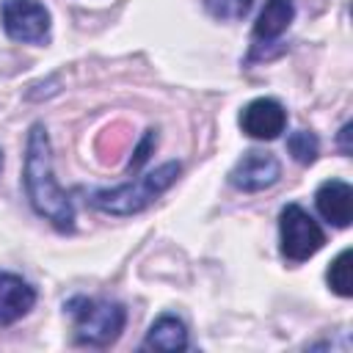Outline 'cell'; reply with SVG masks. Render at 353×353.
I'll return each mask as SVG.
<instances>
[{"label": "cell", "mask_w": 353, "mask_h": 353, "mask_svg": "<svg viewBox=\"0 0 353 353\" xmlns=\"http://www.w3.org/2000/svg\"><path fill=\"white\" fill-rule=\"evenodd\" d=\"M52 149H50V135L44 124H33L28 132L25 143V190L33 204V210L47 218L58 232H72L74 229V207L66 190L58 185L52 174Z\"/></svg>", "instance_id": "1"}, {"label": "cell", "mask_w": 353, "mask_h": 353, "mask_svg": "<svg viewBox=\"0 0 353 353\" xmlns=\"http://www.w3.org/2000/svg\"><path fill=\"white\" fill-rule=\"evenodd\" d=\"M182 165L176 160L157 165L154 171L138 176L135 182L110 188V190H94L91 193V204L108 215H135L141 210H146L157 196H163L179 176Z\"/></svg>", "instance_id": "2"}, {"label": "cell", "mask_w": 353, "mask_h": 353, "mask_svg": "<svg viewBox=\"0 0 353 353\" xmlns=\"http://www.w3.org/2000/svg\"><path fill=\"white\" fill-rule=\"evenodd\" d=\"M66 312L74 320V342L91 345V347H105V345L116 342L127 323L124 306L119 301H108V298L77 295L66 303Z\"/></svg>", "instance_id": "3"}, {"label": "cell", "mask_w": 353, "mask_h": 353, "mask_svg": "<svg viewBox=\"0 0 353 353\" xmlns=\"http://www.w3.org/2000/svg\"><path fill=\"white\" fill-rule=\"evenodd\" d=\"M279 240H281V256L298 265L314 256L325 245V232L301 204H287L279 215Z\"/></svg>", "instance_id": "4"}, {"label": "cell", "mask_w": 353, "mask_h": 353, "mask_svg": "<svg viewBox=\"0 0 353 353\" xmlns=\"http://www.w3.org/2000/svg\"><path fill=\"white\" fill-rule=\"evenodd\" d=\"M0 19L14 41L41 44L50 36V11L39 0H3Z\"/></svg>", "instance_id": "5"}, {"label": "cell", "mask_w": 353, "mask_h": 353, "mask_svg": "<svg viewBox=\"0 0 353 353\" xmlns=\"http://www.w3.org/2000/svg\"><path fill=\"white\" fill-rule=\"evenodd\" d=\"M281 176V165L279 160L270 154V152H245L234 168L229 171V182L237 188V190H245V193H256V190H265L270 185H276Z\"/></svg>", "instance_id": "6"}, {"label": "cell", "mask_w": 353, "mask_h": 353, "mask_svg": "<svg viewBox=\"0 0 353 353\" xmlns=\"http://www.w3.org/2000/svg\"><path fill=\"white\" fill-rule=\"evenodd\" d=\"M240 127L245 135H251L256 141H273L287 127V110L273 97L251 99L240 113Z\"/></svg>", "instance_id": "7"}, {"label": "cell", "mask_w": 353, "mask_h": 353, "mask_svg": "<svg viewBox=\"0 0 353 353\" xmlns=\"http://www.w3.org/2000/svg\"><path fill=\"white\" fill-rule=\"evenodd\" d=\"M314 204H317V212L328 223H334L339 229L350 226V221H353V188L345 179H325L314 193Z\"/></svg>", "instance_id": "8"}, {"label": "cell", "mask_w": 353, "mask_h": 353, "mask_svg": "<svg viewBox=\"0 0 353 353\" xmlns=\"http://www.w3.org/2000/svg\"><path fill=\"white\" fill-rule=\"evenodd\" d=\"M36 303V290L17 273L0 270V325H11L25 317Z\"/></svg>", "instance_id": "9"}, {"label": "cell", "mask_w": 353, "mask_h": 353, "mask_svg": "<svg viewBox=\"0 0 353 353\" xmlns=\"http://www.w3.org/2000/svg\"><path fill=\"white\" fill-rule=\"evenodd\" d=\"M292 17H295L292 0H268L265 8L259 11L256 22H254V39L256 41H265V44L273 41V39H279L290 28Z\"/></svg>", "instance_id": "10"}, {"label": "cell", "mask_w": 353, "mask_h": 353, "mask_svg": "<svg viewBox=\"0 0 353 353\" xmlns=\"http://www.w3.org/2000/svg\"><path fill=\"white\" fill-rule=\"evenodd\" d=\"M143 350H165V353H174V350H185L188 347V328L182 320L171 317V314H163L160 320L152 323L143 345Z\"/></svg>", "instance_id": "11"}, {"label": "cell", "mask_w": 353, "mask_h": 353, "mask_svg": "<svg viewBox=\"0 0 353 353\" xmlns=\"http://www.w3.org/2000/svg\"><path fill=\"white\" fill-rule=\"evenodd\" d=\"M350 256H353V251L350 248H345V251H339L336 254V259L331 262V268H328V287L336 292V295H342V298H350L353 295V276H350Z\"/></svg>", "instance_id": "12"}, {"label": "cell", "mask_w": 353, "mask_h": 353, "mask_svg": "<svg viewBox=\"0 0 353 353\" xmlns=\"http://www.w3.org/2000/svg\"><path fill=\"white\" fill-rule=\"evenodd\" d=\"M287 149L292 154V160H298L301 165H309L314 163V157L320 154V141L314 132L309 130H295L290 138H287Z\"/></svg>", "instance_id": "13"}, {"label": "cell", "mask_w": 353, "mask_h": 353, "mask_svg": "<svg viewBox=\"0 0 353 353\" xmlns=\"http://www.w3.org/2000/svg\"><path fill=\"white\" fill-rule=\"evenodd\" d=\"M204 6L215 19H223V22L243 19L251 11V0H204Z\"/></svg>", "instance_id": "14"}, {"label": "cell", "mask_w": 353, "mask_h": 353, "mask_svg": "<svg viewBox=\"0 0 353 353\" xmlns=\"http://www.w3.org/2000/svg\"><path fill=\"white\" fill-rule=\"evenodd\" d=\"M157 143V135H154V130H146V135H143V141H141V146L135 149V157L130 160V171H138L146 160H149V152H152V146Z\"/></svg>", "instance_id": "15"}, {"label": "cell", "mask_w": 353, "mask_h": 353, "mask_svg": "<svg viewBox=\"0 0 353 353\" xmlns=\"http://www.w3.org/2000/svg\"><path fill=\"white\" fill-rule=\"evenodd\" d=\"M347 135H350V124H345V127L339 130V141H342V152H345V154H350V146H347Z\"/></svg>", "instance_id": "16"}, {"label": "cell", "mask_w": 353, "mask_h": 353, "mask_svg": "<svg viewBox=\"0 0 353 353\" xmlns=\"http://www.w3.org/2000/svg\"><path fill=\"white\" fill-rule=\"evenodd\" d=\"M0 168H3V152H0Z\"/></svg>", "instance_id": "17"}]
</instances>
